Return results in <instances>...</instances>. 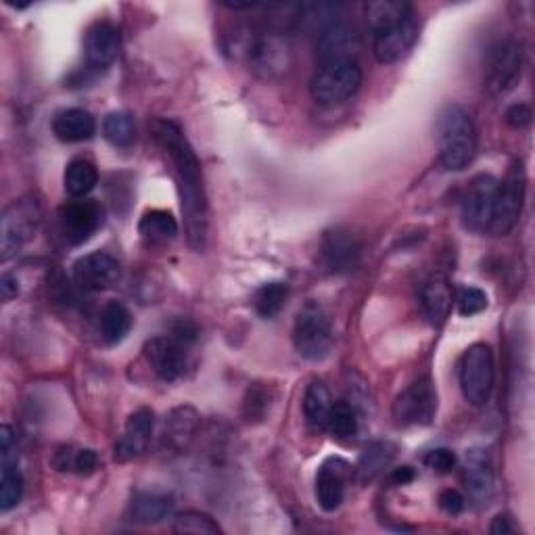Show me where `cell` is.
Returning a JSON list of instances; mask_svg holds the SVG:
<instances>
[{
    "mask_svg": "<svg viewBox=\"0 0 535 535\" xmlns=\"http://www.w3.org/2000/svg\"><path fill=\"white\" fill-rule=\"evenodd\" d=\"M130 329H132V316L128 308L120 304V301H109V304H105L99 318V331L105 343L115 345L124 341Z\"/></svg>",
    "mask_w": 535,
    "mask_h": 535,
    "instance_id": "cell-26",
    "label": "cell"
},
{
    "mask_svg": "<svg viewBox=\"0 0 535 535\" xmlns=\"http://www.w3.org/2000/svg\"><path fill=\"white\" fill-rule=\"evenodd\" d=\"M199 416L193 408H178L166 421V441L172 448H186L197 435Z\"/></svg>",
    "mask_w": 535,
    "mask_h": 535,
    "instance_id": "cell-28",
    "label": "cell"
},
{
    "mask_svg": "<svg viewBox=\"0 0 535 535\" xmlns=\"http://www.w3.org/2000/svg\"><path fill=\"white\" fill-rule=\"evenodd\" d=\"M467 502H464L462 494L458 490H444L439 494V508L448 515H460Z\"/></svg>",
    "mask_w": 535,
    "mask_h": 535,
    "instance_id": "cell-39",
    "label": "cell"
},
{
    "mask_svg": "<svg viewBox=\"0 0 535 535\" xmlns=\"http://www.w3.org/2000/svg\"><path fill=\"white\" fill-rule=\"evenodd\" d=\"M53 132L61 143H84L97 132V122L86 109H63L55 115Z\"/></svg>",
    "mask_w": 535,
    "mask_h": 535,
    "instance_id": "cell-22",
    "label": "cell"
},
{
    "mask_svg": "<svg viewBox=\"0 0 535 535\" xmlns=\"http://www.w3.org/2000/svg\"><path fill=\"white\" fill-rule=\"evenodd\" d=\"M439 164L448 172L469 168L477 153V128L462 105H448L437 120Z\"/></svg>",
    "mask_w": 535,
    "mask_h": 535,
    "instance_id": "cell-4",
    "label": "cell"
},
{
    "mask_svg": "<svg viewBox=\"0 0 535 535\" xmlns=\"http://www.w3.org/2000/svg\"><path fill=\"white\" fill-rule=\"evenodd\" d=\"M320 253H322V264L327 266L329 272L345 274L352 272L358 266L362 247L350 230L335 228L324 235Z\"/></svg>",
    "mask_w": 535,
    "mask_h": 535,
    "instance_id": "cell-18",
    "label": "cell"
},
{
    "mask_svg": "<svg viewBox=\"0 0 535 535\" xmlns=\"http://www.w3.org/2000/svg\"><path fill=\"white\" fill-rule=\"evenodd\" d=\"M327 429L333 437L337 439H350L358 433L360 429V416H358V408L352 402H335L329 414V421H327Z\"/></svg>",
    "mask_w": 535,
    "mask_h": 535,
    "instance_id": "cell-33",
    "label": "cell"
},
{
    "mask_svg": "<svg viewBox=\"0 0 535 535\" xmlns=\"http://www.w3.org/2000/svg\"><path fill=\"white\" fill-rule=\"evenodd\" d=\"M153 138L164 149L174 166L180 207L186 224V239L195 251H203L207 239V199L199 159L186 141L182 130L168 120H155L151 126Z\"/></svg>",
    "mask_w": 535,
    "mask_h": 535,
    "instance_id": "cell-1",
    "label": "cell"
},
{
    "mask_svg": "<svg viewBox=\"0 0 535 535\" xmlns=\"http://www.w3.org/2000/svg\"><path fill=\"white\" fill-rule=\"evenodd\" d=\"M391 479L398 483V485H406L414 479V471L412 467H402V469H395V473L391 475Z\"/></svg>",
    "mask_w": 535,
    "mask_h": 535,
    "instance_id": "cell-43",
    "label": "cell"
},
{
    "mask_svg": "<svg viewBox=\"0 0 535 535\" xmlns=\"http://www.w3.org/2000/svg\"><path fill=\"white\" fill-rule=\"evenodd\" d=\"M186 341L176 335L153 337L145 343V358L155 375L164 383L178 381L186 366H189V352H186Z\"/></svg>",
    "mask_w": 535,
    "mask_h": 535,
    "instance_id": "cell-13",
    "label": "cell"
},
{
    "mask_svg": "<svg viewBox=\"0 0 535 535\" xmlns=\"http://www.w3.org/2000/svg\"><path fill=\"white\" fill-rule=\"evenodd\" d=\"M155 427V414L149 408H141L128 416L122 435L115 441V458L126 462L141 456L149 444Z\"/></svg>",
    "mask_w": 535,
    "mask_h": 535,
    "instance_id": "cell-20",
    "label": "cell"
},
{
    "mask_svg": "<svg viewBox=\"0 0 535 535\" xmlns=\"http://www.w3.org/2000/svg\"><path fill=\"white\" fill-rule=\"evenodd\" d=\"M333 395L331 389L327 387L324 381H312L306 391H304V418L310 429L314 431H322L327 429V421H329V414L333 408Z\"/></svg>",
    "mask_w": 535,
    "mask_h": 535,
    "instance_id": "cell-24",
    "label": "cell"
},
{
    "mask_svg": "<svg viewBox=\"0 0 535 535\" xmlns=\"http://www.w3.org/2000/svg\"><path fill=\"white\" fill-rule=\"evenodd\" d=\"M490 531L494 535H508V533H515V527L510 525V519L506 515H498L490 527Z\"/></svg>",
    "mask_w": 535,
    "mask_h": 535,
    "instance_id": "cell-41",
    "label": "cell"
},
{
    "mask_svg": "<svg viewBox=\"0 0 535 535\" xmlns=\"http://www.w3.org/2000/svg\"><path fill=\"white\" fill-rule=\"evenodd\" d=\"M99 464V456L95 450H78L72 458V471L78 475H90L95 473Z\"/></svg>",
    "mask_w": 535,
    "mask_h": 535,
    "instance_id": "cell-37",
    "label": "cell"
},
{
    "mask_svg": "<svg viewBox=\"0 0 535 535\" xmlns=\"http://www.w3.org/2000/svg\"><path fill=\"white\" fill-rule=\"evenodd\" d=\"M525 193H527V178L525 170L519 164H513L504 176L502 182H498V191L494 199V214L487 232H492L496 237H506L515 230V226L521 220L523 205H525Z\"/></svg>",
    "mask_w": 535,
    "mask_h": 535,
    "instance_id": "cell-9",
    "label": "cell"
},
{
    "mask_svg": "<svg viewBox=\"0 0 535 535\" xmlns=\"http://www.w3.org/2000/svg\"><path fill=\"white\" fill-rule=\"evenodd\" d=\"M456 462H458L456 454H454L452 450H448V448H435V450H431V452L425 456V464H427V467H429L431 471L439 473V475H448V473H452V471L456 469Z\"/></svg>",
    "mask_w": 535,
    "mask_h": 535,
    "instance_id": "cell-36",
    "label": "cell"
},
{
    "mask_svg": "<svg viewBox=\"0 0 535 535\" xmlns=\"http://www.w3.org/2000/svg\"><path fill=\"white\" fill-rule=\"evenodd\" d=\"M224 51L247 65L251 74L266 82L281 80L289 74L293 53L285 32L272 26H237L224 36Z\"/></svg>",
    "mask_w": 535,
    "mask_h": 535,
    "instance_id": "cell-2",
    "label": "cell"
},
{
    "mask_svg": "<svg viewBox=\"0 0 535 535\" xmlns=\"http://www.w3.org/2000/svg\"><path fill=\"white\" fill-rule=\"evenodd\" d=\"M120 262L107 251L82 255L74 264V281L86 293H101L120 281Z\"/></svg>",
    "mask_w": 535,
    "mask_h": 535,
    "instance_id": "cell-15",
    "label": "cell"
},
{
    "mask_svg": "<svg viewBox=\"0 0 535 535\" xmlns=\"http://www.w3.org/2000/svg\"><path fill=\"white\" fill-rule=\"evenodd\" d=\"M462 477L467 483V490L477 502H490L496 490V471L490 450L473 448L464 456Z\"/></svg>",
    "mask_w": 535,
    "mask_h": 535,
    "instance_id": "cell-19",
    "label": "cell"
},
{
    "mask_svg": "<svg viewBox=\"0 0 535 535\" xmlns=\"http://www.w3.org/2000/svg\"><path fill=\"white\" fill-rule=\"evenodd\" d=\"M504 118H506V124H508L510 128L523 130V128H527V126L531 124V109H529V105H525V103H517V105H513V107H508V109H506Z\"/></svg>",
    "mask_w": 535,
    "mask_h": 535,
    "instance_id": "cell-38",
    "label": "cell"
},
{
    "mask_svg": "<svg viewBox=\"0 0 535 535\" xmlns=\"http://www.w3.org/2000/svg\"><path fill=\"white\" fill-rule=\"evenodd\" d=\"M103 224V207L97 201H69L59 209V226L72 245L86 243Z\"/></svg>",
    "mask_w": 535,
    "mask_h": 535,
    "instance_id": "cell-16",
    "label": "cell"
},
{
    "mask_svg": "<svg viewBox=\"0 0 535 535\" xmlns=\"http://www.w3.org/2000/svg\"><path fill=\"white\" fill-rule=\"evenodd\" d=\"M266 391H258V389H249V395L245 400V414L251 421V418H258L264 414V410L268 408L266 404Z\"/></svg>",
    "mask_w": 535,
    "mask_h": 535,
    "instance_id": "cell-40",
    "label": "cell"
},
{
    "mask_svg": "<svg viewBox=\"0 0 535 535\" xmlns=\"http://www.w3.org/2000/svg\"><path fill=\"white\" fill-rule=\"evenodd\" d=\"M395 458V446L387 444V441H377V444H370L358 462V475L362 481L375 479L379 473H383L391 460Z\"/></svg>",
    "mask_w": 535,
    "mask_h": 535,
    "instance_id": "cell-30",
    "label": "cell"
},
{
    "mask_svg": "<svg viewBox=\"0 0 535 535\" xmlns=\"http://www.w3.org/2000/svg\"><path fill=\"white\" fill-rule=\"evenodd\" d=\"M362 80L364 76L358 63L318 65L310 80V95L318 105L333 107L356 97Z\"/></svg>",
    "mask_w": 535,
    "mask_h": 535,
    "instance_id": "cell-7",
    "label": "cell"
},
{
    "mask_svg": "<svg viewBox=\"0 0 535 535\" xmlns=\"http://www.w3.org/2000/svg\"><path fill=\"white\" fill-rule=\"evenodd\" d=\"M172 529L176 533H220L222 527L203 513H195V510H189V513H182L178 517H174V525Z\"/></svg>",
    "mask_w": 535,
    "mask_h": 535,
    "instance_id": "cell-34",
    "label": "cell"
},
{
    "mask_svg": "<svg viewBox=\"0 0 535 535\" xmlns=\"http://www.w3.org/2000/svg\"><path fill=\"white\" fill-rule=\"evenodd\" d=\"M0 289H3V297H5V301L13 299V297L19 293L17 281H15L13 276H9V274H5V276H3V281H0Z\"/></svg>",
    "mask_w": 535,
    "mask_h": 535,
    "instance_id": "cell-42",
    "label": "cell"
},
{
    "mask_svg": "<svg viewBox=\"0 0 535 535\" xmlns=\"http://www.w3.org/2000/svg\"><path fill=\"white\" fill-rule=\"evenodd\" d=\"M366 21L372 53L379 63H398L414 49L418 21L414 7L406 0H372L366 5Z\"/></svg>",
    "mask_w": 535,
    "mask_h": 535,
    "instance_id": "cell-3",
    "label": "cell"
},
{
    "mask_svg": "<svg viewBox=\"0 0 535 535\" xmlns=\"http://www.w3.org/2000/svg\"><path fill=\"white\" fill-rule=\"evenodd\" d=\"M174 510V500L172 496L166 494H136L132 504H130V515L132 521L141 525H155L166 521Z\"/></svg>",
    "mask_w": 535,
    "mask_h": 535,
    "instance_id": "cell-25",
    "label": "cell"
},
{
    "mask_svg": "<svg viewBox=\"0 0 535 535\" xmlns=\"http://www.w3.org/2000/svg\"><path fill=\"white\" fill-rule=\"evenodd\" d=\"M289 297V285L274 281L262 285L253 295V308L262 318H274L287 304Z\"/></svg>",
    "mask_w": 535,
    "mask_h": 535,
    "instance_id": "cell-32",
    "label": "cell"
},
{
    "mask_svg": "<svg viewBox=\"0 0 535 535\" xmlns=\"http://www.w3.org/2000/svg\"><path fill=\"white\" fill-rule=\"evenodd\" d=\"M122 49V34L120 28L113 26L111 21H97L90 26L84 40V55L88 69H107L115 59H118Z\"/></svg>",
    "mask_w": 535,
    "mask_h": 535,
    "instance_id": "cell-17",
    "label": "cell"
},
{
    "mask_svg": "<svg viewBox=\"0 0 535 535\" xmlns=\"http://www.w3.org/2000/svg\"><path fill=\"white\" fill-rule=\"evenodd\" d=\"M418 304L423 308V314L435 324L441 322L452 306V289L446 276L433 274L431 278L421 285V291H418Z\"/></svg>",
    "mask_w": 535,
    "mask_h": 535,
    "instance_id": "cell-23",
    "label": "cell"
},
{
    "mask_svg": "<svg viewBox=\"0 0 535 535\" xmlns=\"http://www.w3.org/2000/svg\"><path fill=\"white\" fill-rule=\"evenodd\" d=\"M456 306L460 316H477L487 308V295L477 287H464L458 291Z\"/></svg>",
    "mask_w": 535,
    "mask_h": 535,
    "instance_id": "cell-35",
    "label": "cell"
},
{
    "mask_svg": "<svg viewBox=\"0 0 535 535\" xmlns=\"http://www.w3.org/2000/svg\"><path fill=\"white\" fill-rule=\"evenodd\" d=\"M103 134L113 147H118V149L132 147L136 141L134 118L126 111L109 113L103 122Z\"/></svg>",
    "mask_w": 535,
    "mask_h": 535,
    "instance_id": "cell-31",
    "label": "cell"
},
{
    "mask_svg": "<svg viewBox=\"0 0 535 535\" xmlns=\"http://www.w3.org/2000/svg\"><path fill=\"white\" fill-rule=\"evenodd\" d=\"M333 324L318 301H308L293 324L295 352L310 362H320L333 350Z\"/></svg>",
    "mask_w": 535,
    "mask_h": 535,
    "instance_id": "cell-5",
    "label": "cell"
},
{
    "mask_svg": "<svg viewBox=\"0 0 535 535\" xmlns=\"http://www.w3.org/2000/svg\"><path fill=\"white\" fill-rule=\"evenodd\" d=\"M525 51L523 44L515 38H502L494 42L485 59V88L490 95H506L513 90L523 74Z\"/></svg>",
    "mask_w": 535,
    "mask_h": 535,
    "instance_id": "cell-8",
    "label": "cell"
},
{
    "mask_svg": "<svg viewBox=\"0 0 535 535\" xmlns=\"http://www.w3.org/2000/svg\"><path fill=\"white\" fill-rule=\"evenodd\" d=\"M63 184H65L67 195H72L74 199H84L86 195H90L97 189L99 172L95 164H90V161L74 159L72 164L65 168Z\"/></svg>",
    "mask_w": 535,
    "mask_h": 535,
    "instance_id": "cell-27",
    "label": "cell"
},
{
    "mask_svg": "<svg viewBox=\"0 0 535 535\" xmlns=\"http://www.w3.org/2000/svg\"><path fill=\"white\" fill-rule=\"evenodd\" d=\"M496 383V364L490 345L475 343L460 360V389L464 400L471 406L481 408L492 398Z\"/></svg>",
    "mask_w": 535,
    "mask_h": 535,
    "instance_id": "cell-6",
    "label": "cell"
},
{
    "mask_svg": "<svg viewBox=\"0 0 535 535\" xmlns=\"http://www.w3.org/2000/svg\"><path fill=\"white\" fill-rule=\"evenodd\" d=\"M437 412V393L433 381L423 377L408 385L393 402V418L402 427L429 425Z\"/></svg>",
    "mask_w": 535,
    "mask_h": 535,
    "instance_id": "cell-10",
    "label": "cell"
},
{
    "mask_svg": "<svg viewBox=\"0 0 535 535\" xmlns=\"http://www.w3.org/2000/svg\"><path fill=\"white\" fill-rule=\"evenodd\" d=\"M38 224V207L32 201H15L11 203L0 222V249H3V260L13 258L36 230Z\"/></svg>",
    "mask_w": 535,
    "mask_h": 535,
    "instance_id": "cell-14",
    "label": "cell"
},
{
    "mask_svg": "<svg viewBox=\"0 0 535 535\" xmlns=\"http://www.w3.org/2000/svg\"><path fill=\"white\" fill-rule=\"evenodd\" d=\"M347 464L339 458H331L320 467L316 475V500L324 513H335L345 500Z\"/></svg>",
    "mask_w": 535,
    "mask_h": 535,
    "instance_id": "cell-21",
    "label": "cell"
},
{
    "mask_svg": "<svg viewBox=\"0 0 535 535\" xmlns=\"http://www.w3.org/2000/svg\"><path fill=\"white\" fill-rule=\"evenodd\" d=\"M138 232L149 241H172L178 235V222L170 212L164 209H151L141 222H138Z\"/></svg>",
    "mask_w": 535,
    "mask_h": 535,
    "instance_id": "cell-29",
    "label": "cell"
},
{
    "mask_svg": "<svg viewBox=\"0 0 535 535\" xmlns=\"http://www.w3.org/2000/svg\"><path fill=\"white\" fill-rule=\"evenodd\" d=\"M362 40L356 28L341 19L329 23L316 34V61L327 63H358Z\"/></svg>",
    "mask_w": 535,
    "mask_h": 535,
    "instance_id": "cell-11",
    "label": "cell"
},
{
    "mask_svg": "<svg viewBox=\"0 0 535 535\" xmlns=\"http://www.w3.org/2000/svg\"><path fill=\"white\" fill-rule=\"evenodd\" d=\"M496 191L498 180L492 174H479L471 180L460 205V218L464 228L473 232H487L494 214Z\"/></svg>",
    "mask_w": 535,
    "mask_h": 535,
    "instance_id": "cell-12",
    "label": "cell"
}]
</instances>
